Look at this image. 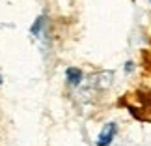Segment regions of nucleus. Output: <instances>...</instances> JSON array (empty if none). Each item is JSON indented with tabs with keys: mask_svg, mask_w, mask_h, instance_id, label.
Masks as SVG:
<instances>
[{
	"mask_svg": "<svg viewBox=\"0 0 151 146\" xmlns=\"http://www.w3.org/2000/svg\"><path fill=\"white\" fill-rule=\"evenodd\" d=\"M116 131H118V126H116L114 122L104 124V127L99 133V137H97V146H110V142H112L114 137H116Z\"/></svg>",
	"mask_w": 151,
	"mask_h": 146,
	"instance_id": "nucleus-1",
	"label": "nucleus"
},
{
	"mask_svg": "<svg viewBox=\"0 0 151 146\" xmlns=\"http://www.w3.org/2000/svg\"><path fill=\"white\" fill-rule=\"evenodd\" d=\"M0 84H2V75H0Z\"/></svg>",
	"mask_w": 151,
	"mask_h": 146,
	"instance_id": "nucleus-5",
	"label": "nucleus"
},
{
	"mask_svg": "<svg viewBox=\"0 0 151 146\" xmlns=\"http://www.w3.org/2000/svg\"><path fill=\"white\" fill-rule=\"evenodd\" d=\"M127 71H132V69H134V66H132V62H127Z\"/></svg>",
	"mask_w": 151,
	"mask_h": 146,
	"instance_id": "nucleus-4",
	"label": "nucleus"
},
{
	"mask_svg": "<svg viewBox=\"0 0 151 146\" xmlns=\"http://www.w3.org/2000/svg\"><path fill=\"white\" fill-rule=\"evenodd\" d=\"M43 26H45V19H43V17H39V19L34 23V26H32V34H34V36H39L41 30H43Z\"/></svg>",
	"mask_w": 151,
	"mask_h": 146,
	"instance_id": "nucleus-3",
	"label": "nucleus"
},
{
	"mask_svg": "<svg viewBox=\"0 0 151 146\" xmlns=\"http://www.w3.org/2000/svg\"><path fill=\"white\" fill-rule=\"evenodd\" d=\"M65 77H67V83L71 86H78L80 81H82V71L77 68H67L65 69Z\"/></svg>",
	"mask_w": 151,
	"mask_h": 146,
	"instance_id": "nucleus-2",
	"label": "nucleus"
}]
</instances>
